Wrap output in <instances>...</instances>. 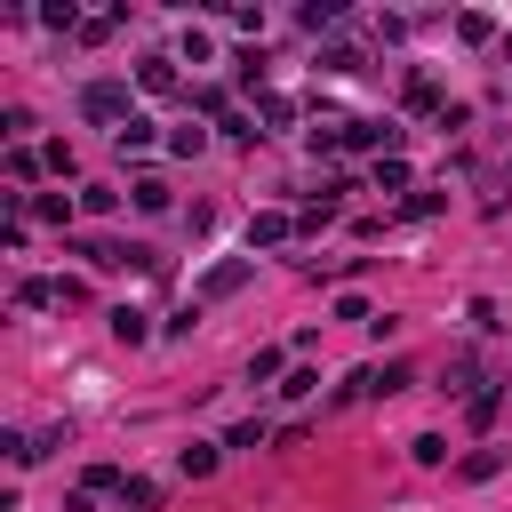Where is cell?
Returning a JSON list of instances; mask_svg holds the SVG:
<instances>
[{
  "label": "cell",
  "instance_id": "obj_1",
  "mask_svg": "<svg viewBox=\"0 0 512 512\" xmlns=\"http://www.w3.org/2000/svg\"><path fill=\"white\" fill-rule=\"evenodd\" d=\"M400 384H408V360H384V368H360V376H352L336 400H392Z\"/></svg>",
  "mask_w": 512,
  "mask_h": 512
},
{
  "label": "cell",
  "instance_id": "obj_2",
  "mask_svg": "<svg viewBox=\"0 0 512 512\" xmlns=\"http://www.w3.org/2000/svg\"><path fill=\"white\" fill-rule=\"evenodd\" d=\"M80 112H88V120H120V128L136 120V112H128V88H120V80H88V88H80Z\"/></svg>",
  "mask_w": 512,
  "mask_h": 512
},
{
  "label": "cell",
  "instance_id": "obj_3",
  "mask_svg": "<svg viewBox=\"0 0 512 512\" xmlns=\"http://www.w3.org/2000/svg\"><path fill=\"white\" fill-rule=\"evenodd\" d=\"M344 144H352V152H384V160H392V152H400V128H392V120H344Z\"/></svg>",
  "mask_w": 512,
  "mask_h": 512
},
{
  "label": "cell",
  "instance_id": "obj_4",
  "mask_svg": "<svg viewBox=\"0 0 512 512\" xmlns=\"http://www.w3.org/2000/svg\"><path fill=\"white\" fill-rule=\"evenodd\" d=\"M248 272H256V256H232V264H216V272L200 280V296L216 304V296H232V288H248Z\"/></svg>",
  "mask_w": 512,
  "mask_h": 512
},
{
  "label": "cell",
  "instance_id": "obj_5",
  "mask_svg": "<svg viewBox=\"0 0 512 512\" xmlns=\"http://www.w3.org/2000/svg\"><path fill=\"white\" fill-rule=\"evenodd\" d=\"M504 472V448H472L464 464H456V480H496Z\"/></svg>",
  "mask_w": 512,
  "mask_h": 512
},
{
  "label": "cell",
  "instance_id": "obj_6",
  "mask_svg": "<svg viewBox=\"0 0 512 512\" xmlns=\"http://www.w3.org/2000/svg\"><path fill=\"white\" fill-rule=\"evenodd\" d=\"M136 80H144L152 96H168V88H176V64H168V56H144V64H136Z\"/></svg>",
  "mask_w": 512,
  "mask_h": 512
},
{
  "label": "cell",
  "instance_id": "obj_7",
  "mask_svg": "<svg viewBox=\"0 0 512 512\" xmlns=\"http://www.w3.org/2000/svg\"><path fill=\"white\" fill-rule=\"evenodd\" d=\"M176 472H184V480H208V472H216V448H208V440H192V448L176 456Z\"/></svg>",
  "mask_w": 512,
  "mask_h": 512
},
{
  "label": "cell",
  "instance_id": "obj_8",
  "mask_svg": "<svg viewBox=\"0 0 512 512\" xmlns=\"http://www.w3.org/2000/svg\"><path fill=\"white\" fill-rule=\"evenodd\" d=\"M288 232H296L288 216H256V224H248V248H272V240H288Z\"/></svg>",
  "mask_w": 512,
  "mask_h": 512
},
{
  "label": "cell",
  "instance_id": "obj_9",
  "mask_svg": "<svg viewBox=\"0 0 512 512\" xmlns=\"http://www.w3.org/2000/svg\"><path fill=\"white\" fill-rule=\"evenodd\" d=\"M112 488H128L112 464H88V472H80V496H112Z\"/></svg>",
  "mask_w": 512,
  "mask_h": 512
},
{
  "label": "cell",
  "instance_id": "obj_10",
  "mask_svg": "<svg viewBox=\"0 0 512 512\" xmlns=\"http://www.w3.org/2000/svg\"><path fill=\"white\" fill-rule=\"evenodd\" d=\"M112 336H120V344H144V312L120 304V312H112Z\"/></svg>",
  "mask_w": 512,
  "mask_h": 512
},
{
  "label": "cell",
  "instance_id": "obj_11",
  "mask_svg": "<svg viewBox=\"0 0 512 512\" xmlns=\"http://www.w3.org/2000/svg\"><path fill=\"white\" fill-rule=\"evenodd\" d=\"M152 504H160L152 480H128V488H120V512H152Z\"/></svg>",
  "mask_w": 512,
  "mask_h": 512
},
{
  "label": "cell",
  "instance_id": "obj_12",
  "mask_svg": "<svg viewBox=\"0 0 512 512\" xmlns=\"http://www.w3.org/2000/svg\"><path fill=\"white\" fill-rule=\"evenodd\" d=\"M376 192H408V168H400V152H392V160H376Z\"/></svg>",
  "mask_w": 512,
  "mask_h": 512
},
{
  "label": "cell",
  "instance_id": "obj_13",
  "mask_svg": "<svg viewBox=\"0 0 512 512\" xmlns=\"http://www.w3.org/2000/svg\"><path fill=\"white\" fill-rule=\"evenodd\" d=\"M416 448V464H448V432H424V440H408Z\"/></svg>",
  "mask_w": 512,
  "mask_h": 512
},
{
  "label": "cell",
  "instance_id": "obj_14",
  "mask_svg": "<svg viewBox=\"0 0 512 512\" xmlns=\"http://www.w3.org/2000/svg\"><path fill=\"white\" fill-rule=\"evenodd\" d=\"M144 144H152V120H144V112H136V120H128V128H120V152H144Z\"/></svg>",
  "mask_w": 512,
  "mask_h": 512
},
{
  "label": "cell",
  "instance_id": "obj_15",
  "mask_svg": "<svg viewBox=\"0 0 512 512\" xmlns=\"http://www.w3.org/2000/svg\"><path fill=\"white\" fill-rule=\"evenodd\" d=\"M112 200H120V192H112V184H80V208H88V216H104V208H112Z\"/></svg>",
  "mask_w": 512,
  "mask_h": 512
},
{
  "label": "cell",
  "instance_id": "obj_16",
  "mask_svg": "<svg viewBox=\"0 0 512 512\" xmlns=\"http://www.w3.org/2000/svg\"><path fill=\"white\" fill-rule=\"evenodd\" d=\"M136 208H168V184L160 176H136Z\"/></svg>",
  "mask_w": 512,
  "mask_h": 512
},
{
  "label": "cell",
  "instance_id": "obj_17",
  "mask_svg": "<svg viewBox=\"0 0 512 512\" xmlns=\"http://www.w3.org/2000/svg\"><path fill=\"white\" fill-rule=\"evenodd\" d=\"M496 408H504V392H472V424H480V432L496 424Z\"/></svg>",
  "mask_w": 512,
  "mask_h": 512
}]
</instances>
